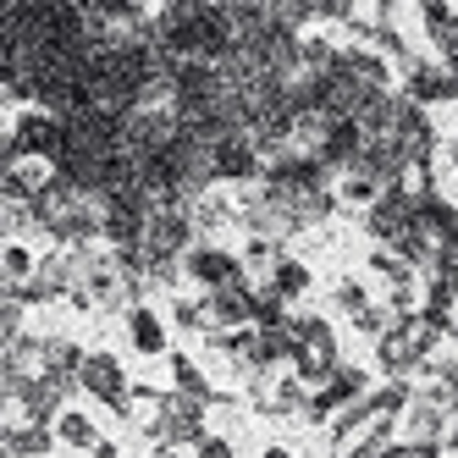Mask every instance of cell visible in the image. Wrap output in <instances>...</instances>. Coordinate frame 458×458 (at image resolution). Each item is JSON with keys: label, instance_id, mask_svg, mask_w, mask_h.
<instances>
[{"label": "cell", "instance_id": "4", "mask_svg": "<svg viewBox=\"0 0 458 458\" xmlns=\"http://www.w3.org/2000/svg\"><path fill=\"white\" fill-rule=\"evenodd\" d=\"M304 287V266H276V276H271V293L282 299V293H299Z\"/></svg>", "mask_w": 458, "mask_h": 458}, {"label": "cell", "instance_id": "2", "mask_svg": "<svg viewBox=\"0 0 458 458\" xmlns=\"http://www.w3.org/2000/svg\"><path fill=\"white\" fill-rule=\"evenodd\" d=\"M83 381H89L94 392H106L111 403H122V370L111 365V359H89V365H83Z\"/></svg>", "mask_w": 458, "mask_h": 458}, {"label": "cell", "instance_id": "5", "mask_svg": "<svg viewBox=\"0 0 458 458\" xmlns=\"http://www.w3.org/2000/svg\"><path fill=\"white\" fill-rule=\"evenodd\" d=\"M6 276H12V282H22V276H28V254H22V249H12V254H6Z\"/></svg>", "mask_w": 458, "mask_h": 458}, {"label": "cell", "instance_id": "1", "mask_svg": "<svg viewBox=\"0 0 458 458\" xmlns=\"http://www.w3.org/2000/svg\"><path fill=\"white\" fill-rule=\"evenodd\" d=\"M188 271L221 293V287L238 282V259H226V254H216V249H199V254H188Z\"/></svg>", "mask_w": 458, "mask_h": 458}, {"label": "cell", "instance_id": "3", "mask_svg": "<svg viewBox=\"0 0 458 458\" xmlns=\"http://www.w3.org/2000/svg\"><path fill=\"white\" fill-rule=\"evenodd\" d=\"M133 343H139V348H160V326H155V315H149V310H139V315H133Z\"/></svg>", "mask_w": 458, "mask_h": 458}, {"label": "cell", "instance_id": "6", "mask_svg": "<svg viewBox=\"0 0 458 458\" xmlns=\"http://www.w3.org/2000/svg\"><path fill=\"white\" fill-rule=\"evenodd\" d=\"M386 458H437L431 442H414V447H398V453H386Z\"/></svg>", "mask_w": 458, "mask_h": 458}]
</instances>
